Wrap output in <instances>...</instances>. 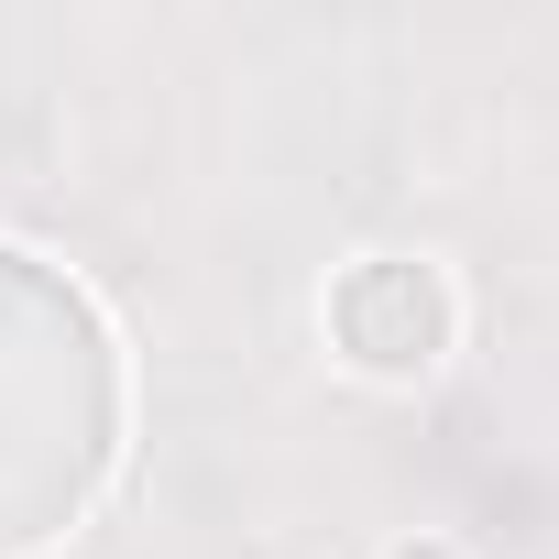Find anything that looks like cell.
Segmentation results:
<instances>
[{
  "mask_svg": "<svg viewBox=\"0 0 559 559\" xmlns=\"http://www.w3.org/2000/svg\"><path fill=\"white\" fill-rule=\"evenodd\" d=\"M121 450V362L56 263L0 252V559L88 515Z\"/></svg>",
  "mask_w": 559,
  "mask_h": 559,
  "instance_id": "6da1fadb",
  "label": "cell"
},
{
  "mask_svg": "<svg viewBox=\"0 0 559 559\" xmlns=\"http://www.w3.org/2000/svg\"><path fill=\"white\" fill-rule=\"evenodd\" d=\"M450 274L439 263H406V252H373V263H352L341 286H330V330H341V352L362 362V373H384V384H417L439 352H450Z\"/></svg>",
  "mask_w": 559,
  "mask_h": 559,
  "instance_id": "7a4b0ae2",
  "label": "cell"
},
{
  "mask_svg": "<svg viewBox=\"0 0 559 559\" xmlns=\"http://www.w3.org/2000/svg\"><path fill=\"white\" fill-rule=\"evenodd\" d=\"M395 559H461V548H439V537H417V548H395Z\"/></svg>",
  "mask_w": 559,
  "mask_h": 559,
  "instance_id": "3957f363",
  "label": "cell"
}]
</instances>
